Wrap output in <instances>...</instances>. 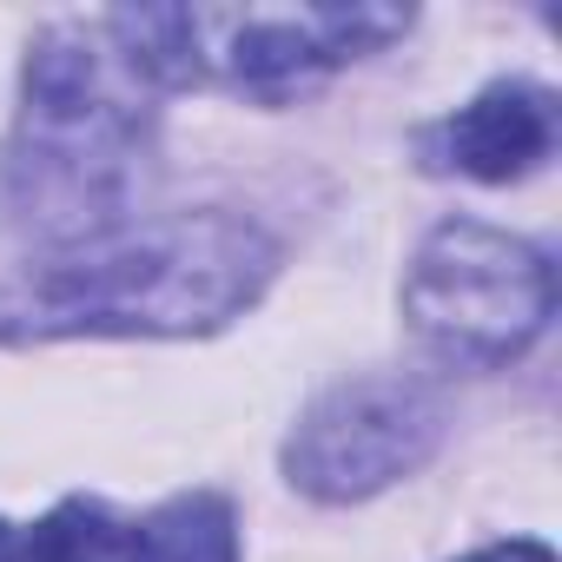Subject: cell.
Listing matches in <instances>:
<instances>
[{"instance_id":"cell-1","label":"cell","mask_w":562,"mask_h":562,"mask_svg":"<svg viewBox=\"0 0 562 562\" xmlns=\"http://www.w3.org/2000/svg\"><path fill=\"white\" fill-rule=\"evenodd\" d=\"M278 245L238 212H172L93 232L0 299V338H192L238 318Z\"/></svg>"},{"instance_id":"cell-4","label":"cell","mask_w":562,"mask_h":562,"mask_svg":"<svg viewBox=\"0 0 562 562\" xmlns=\"http://www.w3.org/2000/svg\"><path fill=\"white\" fill-rule=\"evenodd\" d=\"M555 312V271L529 238L450 218L424 238L404 278L411 331L463 371H496L536 345Z\"/></svg>"},{"instance_id":"cell-10","label":"cell","mask_w":562,"mask_h":562,"mask_svg":"<svg viewBox=\"0 0 562 562\" xmlns=\"http://www.w3.org/2000/svg\"><path fill=\"white\" fill-rule=\"evenodd\" d=\"M0 562H21V536L8 522H0Z\"/></svg>"},{"instance_id":"cell-6","label":"cell","mask_w":562,"mask_h":562,"mask_svg":"<svg viewBox=\"0 0 562 562\" xmlns=\"http://www.w3.org/2000/svg\"><path fill=\"white\" fill-rule=\"evenodd\" d=\"M430 146L443 153L437 166H457L483 186H509L522 172H536L555 146V100L529 80H496L490 93H476L457 120H443L430 133Z\"/></svg>"},{"instance_id":"cell-2","label":"cell","mask_w":562,"mask_h":562,"mask_svg":"<svg viewBox=\"0 0 562 562\" xmlns=\"http://www.w3.org/2000/svg\"><path fill=\"white\" fill-rule=\"evenodd\" d=\"M153 133L146 74L126 60L106 21L47 27L21 74L14 192L27 212H54L67 232H113Z\"/></svg>"},{"instance_id":"cell-7","label":"cell","mask_w":562,"mask_h":562,"mask_svg":"<svg viewBox=\"0 0 562 562\" xmlns=\"http://www.w3.org/2000/svg\"><path fill=\"white\" fill-rule=\"evenodd\" d=\"M21 562H153V536H146V516L133 522L93 496H67L21 542Z\"/></svg>"},{"instance_id":"cell-5","label":"cell","mask_w":562,"mask_h":562,"mask_svg":"<svg viewBox=\"0 0 562 562\" xmlns=\"http://www.w3.org/2000/svg\"><path fill=\"white\" fill-rule=\"evenodd\" d=\"M443 443V397L417 378L331 384L285 443V476L318 503H358L430 463Z\"/></svg>"},{"instance_id":"cell-8","label":"cell","mask_w":562,"mask_h":562,"mask_svg":"<svg viewBox=\"0 0 562 562\" xmlns=\"http://www.w3.org/2000/svg\"><path fill=\"white\" fill-rule=\"evenodd\" d=\"M146 536H153V562H238L232 503L212 496V490H192V496L159 503L146 516Z\"/></svg>"},{"instance_id":"cell-3","label":"cell","mask_w":562,"mask_h":562,"mask_svg":"<svg viewBox=\"0 0 562 562\" xmlns=\"http://www.w3.org/2000/svg\"><path fill=\"white\" fill-rule=\"evenodd\" d=\"M146 87H232L251 100H285L378 47L411 14L397 8H139L106 14Z\"/></svg>"},{"instance_id":"cell-9","label":"cell","mask_w":562,"mask_h":562,"mask_svg":"<svg viewBox=\"0 0 562 562\" xmlns=\"http://www.w3.org/2000/svg\"><path fill=\"white\" fill-rule=\"evenodd\" d=\"M463 562H555V555H549V542H490Z\"/></svg>"}]
</instances>
